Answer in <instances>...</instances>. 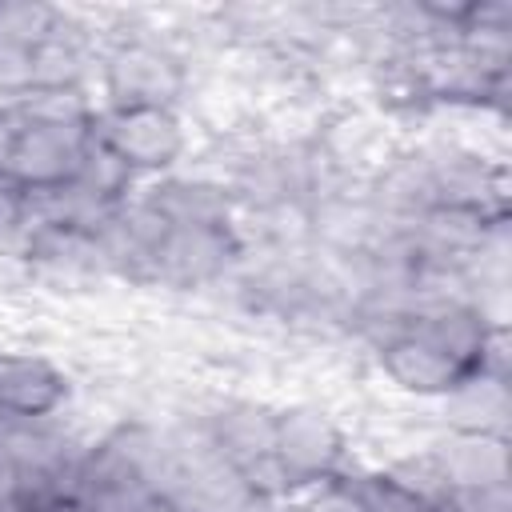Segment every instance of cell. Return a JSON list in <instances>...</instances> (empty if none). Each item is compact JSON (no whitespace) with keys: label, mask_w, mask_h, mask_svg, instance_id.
I'll return each instance as SVG.
<instances>
[{"label":"cell","mask_w":512,"mask_h":512,"mask_svg":"<svg viewBox=\"0 0 512 512\" xmlns=\"http://www.w3.org/2000/svg\"><path fill=\"white\" fill-rule=\"evenodd\" d=\"M64 8L56 4H36V0H4L0 4V36L16 40L24 48H40L56 28H60Z\"/></svg>","instance_id":"obj_14"},{"label":"cell","mask_w":512,"mask_h":512,"mask_svg":"<svg viewBox=\"0 0 512 512\" xmlns=\"http://www.w3.org/2000/svg\"><path fill=\"white\" fill-rule=\"evenodd\" d=\"M244 252H248V244L240 236V224L168 228L144 264V284H160V288H176V292L216 288L236 276V268L244 264Z\"/></svg>","instance_id":"obj_6"},{"label":"cell","mask_w":512,"mask_h":512,"mask_svg":"<svg viewBox=\"0 0 512 512\" xmlns=\"http://www.w3.org/2000/svg\"><path fill=\"white\" fill-rule=\"evenodd\" d=\"M0 108H12V104H8V100H4V96H0Z\"/></svg>","instance_id":"obj_20"},{"label":"cell","mask_w":512,"mask_h":512,"mask_svg":"<svg viewBox=\"0 0 512 512\" xmlns=\"http://www.w3.org/2000/svg\"><path fill=\"white\" fill-rule=\"evenodd\" d=\"M440 412H444L448 432H476V436H504L508 440V416H512L508 376H492V372L464 376L440 400Z\"/></svg>","instance_id":"obj_12"},{"label":"cell","mask_w":512,"mask_h":512,"mask_svg":"<svg viewBox=\"0 0 512 512\" xmlns=\"http://www.w3.org/2000/svg\"><path fill=\"white\" fill-rule=\"evenodd\" d=\"M20 108H0V176H8V164H12V148H16V136H20Z\"/></svg>","instance_id":"obj_17"},{"label":"cell","mask_w":512,"mask_h":512,"mask_svg":"<svg viewBox=\"0 0 512 512\" xmlns=\"http://www.w3.org/2000/svg\"><path fill=\"white\" fill-rule=\"evenodd\" d=\"M72 380L48 356L0 352V420H56Z\"/></svg>","instance_id":"obj_10"},{"label":"cell","mask_w":512,"mask_h":512,"mask_svg":"<svg viewBox=\"0 0 512 512\" xmlns=\"http://www.w3.org/2000/svg\"><path fill=\"white\" fill-rule=\"evenodd\" d=\"M28 228H32V196L12 176H0V244H20Z\"/></svg>","instance_id":"obj_16"},{"label":"cell","mask_w":512,"mask_h":512,"mask_svg":"<svg viewBox=\"0 0 512 512\" xmlns=\"http://www.w3.org/2000/svg\"><path fill=\"white\" fill-rule=\"evenodd\" d=\"M272 460L284 480V492L300 496L348 472V440L324 408L288 404V408H276Z\"/></svg>","instance_id":"obj_5"},{"label":"cell","mask_w":512,"mask_h":512,"mask_svg":"<svg viewBox=\"0 0 512 512\" xmlns=\"http://www.w3.org/2000/svg\"><path fill=\"white\" fill-rule=\"evenodd\" d=\"M416 152L424 168L428 208H460V212H476L488 220L508 216L504 164L456 140H428V144H416Z\"/></svg>","instance_id":"obj_4"},{"label":"cell","mask_w":512,"mask_h":512,"mask_svg":"<svg viewBox=\"0 0 512 512\" xmlns=\"http://www.w3.org/2000/svg\"><path fill=\"white\" fill-rule=\"evenodd\" d=\"M376 352V368L384 372V380L404 392V396H416V400H444L464 376H472L464 364H456L452 356H444L440 348H432L428 340L396 328L388 336H380L372 344Z\"/></svg>","instance_id":"obj_9"},{"label":"cell","mask_w":512,"mask_h":512,"mask_svg":"<svg viewBox=\"0 0 512 512\" xmlns=\"http://www.w3.org/2000/svg\"><path fill=\"white\" fill-rule=\"evenodd\" d=\"M204 440L216 448V456L244 480V488L260 500H284V480L272 460V436H276V408L256 400H224L200 420Z\"/></svg>","instance_id":"obj_3"},{"label":"cell","mask_w":512,"mask_h":512,"mask_svg":"<svg viewBox=\"0 0 512 512\" xmlns=\"http://www.w3.org/2000/svg\"><path fill=\"white\" fill-rule=\"evenodd\" d=\"M100 108H180L192 88V60L172 40L124 32L100 48Z\"/></svg>","instance_id":"obj_1"},{"label":"cell","mask_w":512,"mask_h":512,"mask_svg":"<svg viewBox=\"0 0 512 512\" xmlns=\"http://www.w3.org/2000/svg\"><path fill=\"white\" fill-rule=\"evenodd\" d=\"M20 136L12 148V164L8 176L24 188V192H52L64 188L88 144H92V120H52V116H28L20 112Z\"/></svg>","instance_id":"obj_7"},{"label":"cell","mask_w":512,"mask_h":512,"mask_svg":"<svg viewBox=\"0 0 512 512\" xmlns=\"http://www.w3.org/2000/svg\"><path fill=\"white\" fill-rule=\"evenodd\" d=\"M140 200L168 224V228H228L236 224V200L220 176L208 172H168L144 180Z\"/></svg>","instance_id":"obj_8"},{"label":"cell","mask_w":512,"mask_h":512,"mask_svg":"<svg viewBox=\"0 0 512 512\" xmlns=\"http://www.w3.org/2000/svg\"><path fill=\"white\" fill-rule=\"evenodd\" d=\"M448 492L464 488H500L512 484L508 468V440L504 436H476V432H444L428 444ZM448 500V496H444Z\"/></svg>","instance_id":"obj_11"},{"label":"cell","mask_w":512,"mask_h":512,"mask_svg":"<svg viewBox=\"0 0 512 512\" xmlns=\"http://www.w3.org/2000/svg\"><path fill=\"white\" fill-rule=\"evenodd\" d=\"M32 92H36V48L0 36V96L8 104H20Z\"/></svg>","instance_id":"obj_15"},{"label":"cell","mask_w":512,"mask_h":512,"mask_svg":"<svg viewBox=\"0 0 512 512\" xmlns=\"http://www.w3.org/2000/svg\"><path fill=\"white\" fill-rule=\"evenodd\" d=\"M92 132L140 184L176 172L192 144L180 108H96Z\"/></svg>","instance_id":"obj_2"},{"label":"cell","mask_w":512,"mask_h":512,"mask_svg":"<svg viewBox=\"0 0 512 512\" xmlns=\"http://www.w3.org/2000/svg\"><path fill=\"white\" fill-rule=\"evenodd\" d=\"M268 512H316V508L308 504V496H284V500H272Z\"/></svg>","instance_id":"obj_19"},{"label":"cell","mask_w":512,"mask_h":512,"mask_svg":"<svg viewBox=\"0 0 512 512\" xmlns=\"http://www.w3.org/2000/svg\"><path fill=\"white\" fill-rule=\"evenodd\" d=\"M16 504H20V472L0 448V512H16Z\"/></svg>","instance_id":"obj_18"},{"label":"cell","mask_w":512,"mask_h":512,"mask_svg":"<svg viewBox=\"0 0 512 512\" xmlns=\"http://www.w3.org/2000/svg\"><path fill=\"white\" fill-rule=\"evenodd\" d=\"M352 488H356L360 512H436L400 480H392L384 468H352Z\"/></svg>","instance_id":"obj_13"}]
</instances>
